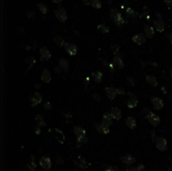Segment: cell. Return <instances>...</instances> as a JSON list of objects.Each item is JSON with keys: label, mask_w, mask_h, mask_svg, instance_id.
<instances>
[{"label": "cell", "mask_w": 172, "mask_h": 171, "mask_svg": "<svg viewBox=\"0 0 172 171\" xmlns=\"http://www.w3.org/2000/svg\"><path fill=\"white\" fill-rule=\"evenodd\" d=\"M35 123H36L37 126L40 127V128L45 127V126L46 125V122H45V118H44V116H43V115H40V114L36 115V116L35 117Z\"/></svg>", "instance_id": "cell-25"}, {"label": "cell", "mask_w": 172, "mask_h": 171, "mask_svg": "<svg viewBox=\"0 0 172 171\" xmlns=\"http://www.w3.org/2000/svg\"><path fill=\"white\" fill-rule=\"evenodd\" d=\"M155 146L156 148L161 152H165L167 150V140L164 137H157L155 139Z\"/></svg>", "instance_id": "cell-4"}, {"label": "cell", "mask_w": 172, "mask_h": 171, "mask_svg": "<svg viewBox=\"0 0 172 171\" xmlns=\"http://www.w3.org/2000/svg\"><path fill=\"white\" fill-rule=\"evenodd\" d=\"M56 163L57 164H61V165H63V163H64V161H63V159L61 156L58 155L57 157H56Z\"/></svg>", "instance_id": "cell-42"}, {"label": "cell", "mask_w": 172, "mask_h": 171, "mask_svg": "<svg viewBox=\"0 0 172 171\" xmlns=\"http://www.w3.org/2000/svg\"><path fill=\"white\" fill-rule=\"evenodd\" d=\"M42 95L38 92H35V93L33 94L30 97V102H31V105L33 107H36L37 105L41 103L42 102Z\"/></svg>", "instance_id": "cell-12"}, {"label": "cell", "mask_w": 172, "mask_h": 171, "mask_svg": "<svg viewBox=\"0 0 172 171\" xmlns=\"http://www.w3.org/2000/svg\"><path fill=\"white\" fill-rule=\"evenodd\" d=\"M145 113L146 119L149 121V123L152 126L156 127V126H158V125L160 123V117L158 115L155 114L154 113H152L151 111H150V110H148L147 113Z\"/></svg>", "instance_id": "cell-2"}, {"label": "cell", "mask_w": 172, "mask_h": 171, "mask_svg": "<svg viewBox=\"0 0 172 171\" xmlns=\"http://www.w3.org/2000/svg\"><path fill=\"white\" fill-rule=\"evenodd\" d=\"M40 165L44 170V171L50 170L51 169V165H52V162H51V158L46 155L42 156L40 159Z\"/></svg>", "instance_id": "cell-3"}, {"label": "cell", "mask_w": 172, "mask_h": 171, "mask_svg": "<svg viewBox=\"0 0 172 171\" xmlns=\"http://www.w3.org/2000/svg\"><path fill=\"white\" fill-rule=\"evenodd\" d=\"M41 128H40V127H38V126H36L35 128H34V131H35V133H36V134H40V133H41V129H40Z\"/></svg>", "instance_id": "cell-45"}, {"label": "cell", "mask_w": 172, "mask_h": 171, "mask_svg": "<svg viewBox=\"0 0 172 171\" xmlns=\"http://www.w3.org/2000/svg\"><path fill=\"white\" fill-rule=\"evenodd\" d=\"M74 165L77 166V167L80 168L81 170H86L89 165L88 163L82 156H79L78 160L77 161H74Z\"/></svg>", "instance_id": "cell-16"}, {"label": "cell", "mask_w": 172, "mask_h": 171, "mask_svg": "<svg viewBox=\"0 0 172 171\" xmlns=\"http://www.w3.org/2000/svg\"><path fill=\"white\" fill-rule=\"evenodd\" d=\"M110 17L114 21V23L120 27L123 24H124V19L122 17V14L121 13L119 12V10H117L116 9H111V12H110Z\"/></svg>", "instance_id": "cell-1"}, {"label": "cell", "mask_w": 172, "mask_h": 171, "mask_svg": "<svg viewBox=\"0 0 172 171\" xmlns=\"http://www.w3.org/2000/svg\"><path fill=\"white\" fill-rule=\"evenodd\" d=\"M165 3H166L167 4H171V5H172V0H164Z\"/></svg>", "instance_id": "cell-48"}, {"label": "cell", "mask_w": 172, "mask_h": 171, "mask_svg": "<svg viewBox=\"0 0 172 171\" xmlns=\"http://www.w3.org/2000/svg\"><path fill=\"white\" fill-rule=\"evenodd\" d=\"M110 114L113 118V119L114 120H119L122 118V111L119 108H112L110 111Z\"/></svg>", "instance_id": "cell-18"}, {"label": "cell", "mask_w": 172, "mask_h": 171, "mask_svg": "<svg viewBox=\"0 0 172 171\" xmlns=\"http://www.w3.org/2000/svg\"><path fill=\"white\" fill-rule=\"evenodd\" d=\"M170 76H171V78L172 79V68L170 69Z\"/></svg>", "instance_id": "cell-51"}, {"label": "cell", "mask_w": 172, "mask_h": 171, "mask_svg": "<svg viewBox=\"0 0 172 171\" xmlns=\"http://www.w3.org/2000/svg\"><path fill=\"white\" fill-rule=\"evenodd\" d=\"M61 71H62V70H61V68L59 66H56V67H55V72L56 73L60 74V73H61Z\"/></svg>", "instance_id": "cell-46"}, {"label": "cell", "mask_w": 172, "mask_h": 171, "mask_svg": "<svg viewBox=\"0 0 172 171\" xmlns=\"http://www.w3.org/2000/svg\"><path fill=\"white\" fill-rule=\"evenodd\" d=\"M113 64L119 69H123V68L124 67V61H123V58L119 55H116L113 57Z\"/></svg>", "instance_id": "cell-21"}, {"label": "cell", "mask_w": 172, "mask_h": 171, "mask_svg": "<svg viewBox=\"0 0 172 171\" xmlns=\"http://www.w3.org/2000/svg\"><path fill=\"white\" fill-rule=\"evenodd\" d=\"M98 30L101 33H103V34H107V33L109 32V28H108V26L105 25H103V24L98 25Z\"/></svg>", "instance_id": "cell-34"}, {"label": "cell", "mask_w": 172, "mask_h": 171, "mask_svg": "<svg viewBox=\"0 0 172 171\" xmlns=\"http://www.w3.org/2000/svg\"><path fill=\"white\" fill-rule=\"evenodd\" d=\"M40 79H41L42 82L46 83H50L51 82V73L50 72V71L48 69H44L42 71L41 74H40Z\"/></svg>", "instance_id": "cell-15"}, {"label": "cell", "mask_w": 172, "mask_h": 171, "mask_svg": "<svg viewBox=\"0 0 172 171\" xmlns=\"http://www.w3.org/2000/svg\"><path fill=\"white\" fill-rule=\"evenodd\" d=\"M54 3H56V4H60V3H61V1L62 0H52Z\"/></svg>", "instance_id": "cell-49"}, {"label": "cell", "mask_w": 172, "mask_h": 171, "mask_svg": "<svg viewBox=\"0 0 172 171\" xmlns=\"http://www.w3.org/2000/svg\"><path fill=\"white\" fill-rule=\"evenodd\" d=\"M105 171H115V167L111 165H108L105 169Z\"/></svg>", "instance_id": "cell-44"}, {"label": "cell", "mask_w": 172, "mask_h": 171, "mask_svg": "<svg viewBox=\"0 0 172 171\" xmlns=\"http://www.w3.org/2000/svg\"><path fill=\"white\" fill-rule=\"evenodd\" d=\"M132 40L135 44H137L138 45H144L146 41V35L142 33H138L132 37Z\"/></svg>", "instance_id": "cell-9"}, {"label": "cell", "mask_w": 172, "mask_h": 171, "mask_svg": "<svg viewBox=\"0 0 172 171\" xmlns=\"http://www.w3.org/2000/svg\"><path fill=\"white\" fill-rule=\"evenodd\" d=\"M37 7H38V9L43 14H46L47 13H48V8H47V6L45 4H43V3H40V4H37Z\"/></svg>", "instance_id": "cell-31"}, {"label": "cell", "mask_w": 172, "mask_h": 171, "mask_svg": "<svg viewBox=\"0 0 172 171\" xmlns=\"http://www.w3.org/2000/svg\"><path fill=\"white\" fill-rule=\"evenodd\" d=\"M31 161L27 165L28 169L30 171H35L36 170V164H35V157L33 158V155H31Z\"/></svg>", "instance_id": "cell-32"}, {"label": "cell", "mask_w": 172, "mask_h": 171, "mask_svg": "<svg viewBox=\"0 0 172 171\" xmlns=\"http://www.w3.org/2000/svg\"><path fill=\"white\" fill-rule=\"evenodd\" d=\"M105 92L107 97L110 99V100H113L116 97V96L118 95L117 93V88H115L113 86H110L105 88Z\"/></svg>", "instance_id": "cell-14"}, {"label": "cell", "mask_w": 172, "mask_h": 171, "mask_svg": "<svg viewBox=\"0 0 172 171\" xmlns=\"http://www.w3.org/2000/svg\"><path fill=\"white\" fill-rule=\"evenodd\" d=\"M125 123L126 126L130 128V129H134L137 126V122H136V119L134 118V117H129L127 118L125 120Z\"/></svg>", "instance_id": "cell-22"}, {"label": "cell", "mask_w": 172, "mask_h": 171, "mask_svg": "<svg viewBox=\"0 0 172 171\" xmlns=\"http://www.w3.org/2000/svg\"><path fill=\"white\" fill-rule=\"evenodd\" d=\"M129 95V100L127 101V107H128V108H134L137 107V105L139 103V100L137 98V97H136L134 94L131 93V92H129V93H127Z\"/></svg>", "instance_id": "cell-7"}, {"label": "cell", "mask_w": 172, "mask_h": 171, "mask_svg": "<svg viewBox=\"0 0 172 171\" xmlns=\"http://www.w3.org/2000/svg\"><path fill=\"white\" fill-rule=\"evenodd\" d=\"M93 98L96 100V101H100L101 100V95H100L99 93H94L93 95Z\"/></svg>", "instance_id": "cell-43"}, {"label": "cell", "mask_w": 172, "mask_h": 171, "mask_svg": "<svg viewBox=\"0 0 172 171\" xmlns=\"http://www.w3.org/2000/svg\"><path fill=\"white\" fill-rule=\"evenodd\" d=\"M113 118L111 116L110 113H105L103 115V118H102V123H104L105 125L107 126H112L113 125Z\"/></svg>", "instance_id": "cell-19"}, {"label": "cell", "mask_w": 172, "mask_h": 171, "mask_svg": "<svg viewBox=\"0 0 172 171\" xmlns=\"http://www.w3.org/2000/svg\"><path fill=\"white\" fill-rule=\"evenodd\" d=\"M145 169V167L144 165H139L136 167H130V168H127L126 171H144Z\"/></svg>", "instance_id": "cell-33"}, {"label": "cell", "mask_w": 172, "mask_h": 171, "mask_svg": "<svg viewBox=\"0 0 172 171\" xmlns=\"http://www.w3.org/2000/svg\"><path fill=\"white\" fill-rule=\"evenodd\" d=\"M120 159H121V161L127 166L132 165H134V164L136 162L135 158L132 155V154H126V155L121 157Z\"/></svg>", "instance_id": "cell-11"}, {"label": "cell", "mask_w": 172, "mask_h": 171, "mask_svg": "<svg viewBox=\"0 0 172 171\" xmlns=\"http://www.w3.org/2000/svg\"><path fill=\"white\" fill-rule=\"evenodd\" d=\"M166 36H167V38H168V40H169V41L171 42V43L172 44V32L171 33H169Z\"/></svg>", "instance_id": "cell-47"}, {"label": "cell", "mask_w": 172, "mask_h": 171, "mask_svg": "<svg viewBox=\"0 0 172 171\" xmlns=\"http://www.w3.org/2000/svg\"><path fill=\"white\" fill-rule=\"evenodd\" d=\"M144 31H145V35H146V37H148L150 39H152L155 35V29L151 26L148 25H145Z\"/></svg>", "instance_id": "cell-20"}, {"label": "cell", "mask_w": 172, "mask_h": 171, "mask_svg": "<svg viewBox=\"0 0 172 171\" xmlns=\"http://www.w3.org/2000/svg\"><path fill=\"white\" fill-rule=\"evenodd\" d=\"M111 49H112V51L113 53H114V54H117L119 51V46L118 45H113L112 47H111Z\"/></svg>", "instance_id": "cell-39"}, {"label": "cell", "mask_w": 172, "mask_h": 171, "mask_svg": "<svg viewBox=\"0 0 172 171\" xmlns=\"http://www.w3.org/2000/svg\"><path fill=\"white\" fill-rule=\"evenodd\" d=\"M55 136H56V139L58 140L59 143L64 144V142H65V135H64L61 130L56 128L55 129Z\"/></svg>", "instance_id": "cell-26"}, {"label": "cell", "mask_w": 172, "mask_h": 171, "mask_svg": "<svg viewBox=\"0 0 172 171\" xmlns=\"http://www.w3.org/2000/svg\"><path fill=\"white\" fill-rule=\"evenodd\" d=\"M82 1H83L85 4H87V5H88L89 4V0H82Z\"/></svg>", "instance_id": "cell-50"}, {"label": "cell", "mask_w": 172, "mask_h": 171, "mask_svg": "<svg viewBox=\"0 0 172 171\" xmlns=\"http://www.w3.org/2000/svg\"><path fill=\"white\" fill-rule=\"evenodd\" d=\"M135 1H137V0H135Z\"/></svg>", "instance_id": "cell-54"}, {"label": "cell", "mask_w": 172, "mask_h": 171, "mask_svg": "<svg viewBox=\"0 0 172 171\" xmlns=\"http://www.w3.org/2000/svg\"><path fill=\"white\" fill-rule=\"evenodd\" d=\"M44 108L47 110V111H50V110H51L52 109V104L50 102H46L45 105H44Z\"/></svg>", "instance_id": "cell-38"}, {"label": "cell", "mask_w": 172, "mask_h": 171, "mask_svg": "<svg viewBox=\"0 0 172 171\" xmlns=\"http://www.w3.org/2000/svg\"><path fill=\"white\" fill-rule=\"evenodd\" d=\"M59 66L61 68L62 71L67 73L69 71V63L65 58H61L59 60Z\"/></svg>", "instance_id": "cell-23"}, {"label": "cell", "mask_w": 172, "mask_h": 171, "mask_svg": "<svg viewBox=\"0 0 172 171\" xmlns=\"http://www.w3.org/2000/svg\"><path fill=\"white\" fill-rule=\"evenodd\" d=\"M96 128H97V131L100 134H108L110 132L109 127L105 125L104 123H103L102 122H100V123L96 124Z\"/></svg>", "instance_id": "cell-13"}, {"label": "cell", "mask_w": 172, "mask_h": 171, "mask_svg": "<svg viewBox=\"0 0 172 171\" xmlns=\"http://www.w3.org/2000/svg\"><path fill=\"white\" fill-rule=\"evenodd\" d=\"M73 171H78V170H77V169H75Z\"/></svg>", "instance_id": "cell-53"}, {"label": "cell", "mask_w": 172, "mask_h": 171, "mask_svg": "<svg viewBox=\"0 0 172 171\" xmlns=\"http://www.w3.org/2000/svg\"><path fill=\"white\" fill-rule=\"evenodd\" d=\"M87 141H88V139H87V135L77 137V147H80L82 144H85L86 143H87Z\"/></svg>", "instance_id": "cell-30"}, {"label": "cell", "mask_w": 172, "mask_h": 171, "mask_svg": "<svg viewBox=\"0 0 172 171\" xmlns=\"http://www.w3.org/2000/svg\"><path fill=\"white\" fill-rule=\"evenodd\" d=\"M92 76H93V78L95 82H102V81H103V73L100 72V71H96V72H93Z\"/></svg>", "instance_id": "cell-29"}, {"label": "cell", "mask_w": 172, "mask_h": 171, "mask_svg": "<svg viewBox=\"0 0 172 171\" xmlns=\"http://www.w3.org/2000/svg\"><path fill=\"white\" fill-rule=\"evenodd\" d=\"M115 171H119V169H118V168H116V167H115Z\"/></svg>", "instance_id": "cell-52"}, {"label": "cell", "mask_w": 172, "mask_h": 171, "mask_svg": "<svg viewBox=\"0 0 172 171\" xmlns=\"http://www.w3.org/2000/svg\"><path fill=\"white\" fill-rule=\"evenodd\" d=\"M74 133L77 137H80V136H84V135L87 134V131L84 129L83 128L80 127V126H76L74 127Z\"/></svg>", "instance_id": "cell-27"}, {"label": "cell", "mask_w": 172, "mask_h": 171, "mask_svg": "<svg viewBox=\"0 0 172 171\" xmlns=\"http://www.w3.org/2000/svg\"><path fill=\"white\" fill-rule=\"evenodd\" d=\"M126 12H127V15L129 16V17H130V18H135L138 15V14L131 8H128Z\"/></svg>", "instance_id": "cell-36"}, {"label": "cell", "mask_w": 172, "mask_h": 171, "mask_svg": "<svg viewBox=\"0 0 172 171\" xmlns=\"http://www.w3.org/2000/svg\"><path fill=\"white\" fill-rule=\"evenodd\" d=\"M125 92V90H124V87H118L117 88V93H118V95H124Z\"/></svg>", "instance_id": "cell-40"}, {"label": "cell", "mask_w": 172, "mask_h": 171, "mask_svg": "<svg viewBox=\"0 0 172 171\" xmlns=\"http://www.w3.org/2000/svg\"><path fill=\"white\" fill-rule=\"evenodd\" d=\"M146 82H148V84L150 86H151L152 87H155L158 86V81H157L156 77H155L154 76L151 75H147L145 76Z\"/></svg>", "instance_id": "cell-24"}, {"label": "cell", "mask_w": 172, "mask_h": 171, "mask_svg": "<svg viewBox=\"0 0 172 171\" xmlns=\"http://www.w3.org/2000/svg\"><path fill=\"white\" fill-rule=\"evenodd\" d=\"M53 40H54V42L58 46L60 47L65 46L66 41H65V40H64L61 36H60V35H56V36H54V38H53Z\"/></svg>", "instance_id": "cell-28"}, {"label": "cell", "mask_w": 172, "mask_h": 171, "mask_svg": "<svg viewBox=\"0 0 172 171\" xmlns=\"http://www.w3.org/2000/svg\"><path fill=\"white\" fill-rule=\"evenodd\" d=\"M90 2H91L90 4H91L92 7L94 8V9H100L102 7V3H101L100 0H91Z\"/></svg>", "instance_id": "cell-35"}, {"label": "cell", "mask_w": 172, "mask_h": 171, "mask_svg": "<svg viewBox=\"0 0 172 171\" xmlns=\"http://www.w3.org/2000/svg\"><path fill=\"white\" fill-rule=\"evenodd\" d=\"M154 27L155 29L157 31L161 33L165 30V22L162 20L161 19H157L154 21Z\"/></svg>", "instance_id": "cell-17"}, {"label": "cell", "mask_w": 172, "mask_h": 171, "mask_svg": "<svg viewBox=\"0 0 172 171\" xmlns=\"http://www.w3.org/2000/svg\"><path fill=\"white\" fill-rule=\"evenodd\" d=\"M65 50H66V51L67 52V54L69 56H76L77 54V52H78V48L77 46L75 45V44H73V43H70V42H66V44H65Z\"/></svg>", "instance_id": "cell-6"}, {"label": "cell", "mask_w": 172, "mask_h": 171, "mask_svg": "<svg viewBox=\"0 0 172 171\" xmlns=\"http://www.w3.org/2000/svg\"><path fill=\"white\" fill-rule=\"evenodd\" d=\"M150 101H151V103L153 105V107H154V108L155 109V110H160V109L164 108L165 103H164V101L160 97H152Z\"/></svg>", "instance_id": "cell-8"}, {"label": "cell", "mask_w": 172, "mask_h": 171, "mask_svg": "<svg viewBox=\"0 0 172 171\" xmlns=\"http://www.w3.org/2000/svg\"><path fill=\"white\" fill-rule=\"evenodd\" d=\"M54 12H55V16H56V18L61 23H65L66 21L67 20V14H66V11L64 9H62V8H59L57 9H56Z\"/></svg>", "instance_id": "cell-5"}, {"label": "cell", "mask_w": 172, "mask_h": 171, "mask_svg": "<svg viewBox=\"0 0 172 171\" xmlns=\"http://www.w3.org/2000/svg\"><path fill=\"white\" fill-rule=\"evenodd\" d=\"M27 16H28L30 19H35V13H33L32 11H29L28 14H27Z\"/></svg>", "instance_id": "cell-41"}, {"label": "cell", "mask_w": 172, "mask_h": 171, "mask_svg": "<svg viewBox=\"0 0 172 171\" xmlns=\"http://www.w3.org/2000/svg\"><path fill=\"white\" fill-rule=\"evenodd\" d=\"M40 56L42 61H49L51 58V54L47 47L42 46L40 49Z\"/></svg>", "instance_id": "cell-10"}, {"label": "cell", "mask_w": 172, "mask_h": 171, "mask_svg": "<svg viewBox=\"0 0 172 171\" xmlns=\"http://www.w3.org/2000/svg\"><path fill=\"white\" fill-rule=\"evenodd\" d=\"M127 82H128V83L130 85L131 87H134L135 86V80H134V78L133 77V76H128L127 77Z\"/></svg>", "instance_id": "cell-37"}]
</instances>
